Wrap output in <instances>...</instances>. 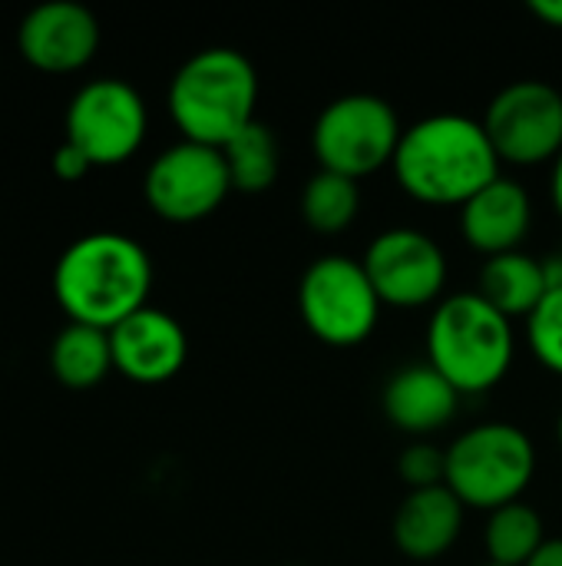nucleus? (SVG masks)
<instances>
[{"mask_svg": "<svg viewBox=\"0 0 562 566\" xmlns=\"http://www.w3.org/2000/svg\"><path fill=\"white\" fill-rule=\"evenodd\" d=\"M391 169L411 199L424 206H464L500 179V156L484 119L434 113L404 126Z\"/></svg>", "mask_w": 562, "mask_h": 566, "instance_id": "nucleus-1", "label": "nucleus"}, {"mask_svg": "<svg viewBox=\"0 0 562 566\" xmlns=\"http://www.w3.org/2000/svg\"><path fill=\"white\" fill-rule=\"evenodd\" d=\"M404 126L397 109L374 93L331 99L311 126V153L321 169L364 179L394 163Z\"/></svg>", "mask_w": 562, "mask_h": 566, "instance_id": "nucleus-6", "label": "nucleus"}, {"mask_svg": "<svg viewBox=\"0 0 562 566\" xmlns=\"http://www.w3.org/2000/svg\"><path fill=\"white\" fill-rule=\"evenodd\" d=\"M484 544H487L490 564L527 566L537 557V551L547 544L543 517L523 501L507 504V507L490 514L487 531H484Z\"/></svg>", "mask_w": 562, "mask_h": 566, "instance_id": "nucleus-20", "label": "nucleus"}, {"mask_svg": "<svg viewBox=\"0 0 562 566\" xmlns=\"http://www.w3.org/2000/svg\"><path fill=\"white\" fill-rule=\"evenodd\" d=\"M527 342L537 361L562 378V289L547 292V298L527 318Z\"/></svg>", "mask_w": 562, "mask_h": 566, "instance_id": "nucleus-22", "label": "nucleus"}, {"mask_svg": "<svg viewBox=\"0 0 562 566\" xmlns=\"http://www.w3.org/2000/svg\"><path fill=\"white\" fill-rule=\"evenodd\" d=\"M527 10H530L537 20H543L547 27L562 30V0H530Z\"/></svg>", "mask_w": 562, "mask_h": 566, "instance_id": "nucleus-25", "label": "nucleus"}, {"mask_svg": "<svg viewBox=\"0 0 562 566\" xmlns=\"http://www.w3.org/2000/svg\"><path fill=\"white\" fill-rule=\"evenodd\" d=\"M50 368L60 385L76 391L99 385L113 371L109 332L70 322L50 348Z\"/></svg>", "mask_w": 562, "mask_h": 566, "instance_id": "nucleus-18", "label": "nucleus"}, {"mask_svg": "<svg viewBox=\"0 0 562 566\" xmlns=\"http://www.w3.org/2000/svg\"><path fill=\"white\" fill-rule=\"evenodd\" d=\"M547 292L550 285L543 272V259H533L523 249L487 259L480 269V282H477V295L490 302L510 322L530 318L537 305L547 298Z\"/></svg>", "mask_w": 562, "mask_h": 566, "instance_id": "nucleus-17", "label": "nucleus"}, {"mask_svg": "<svg viewBox=\"0 0 562 566\" xmlns=\"http://www.w3.org/2000/svg\"><path fill=\"white\" fill-rule=\"evenodd\" d=\"M378 298L394 308H424L444 302L447 255L434 235L421 229L381 232L361 259Z\"/></svg>", "mask_w": 562, "mask_h": 566, "instance_id": "nucleus-11", "label": "nucleus"}, {"mask_svg": "<svg viewBox=\"0 0 562 566\" xmlns=\"http://www.w3.org/2000/svg\"><path fill=\"white\" fill-rule=\"evenodd\" d=\"M381 305L364 265L351 255H321L298 282L301 322L331 348L368 342L381 322Z\"/></svg>", "mask_w": 562, "mask_h": 566, "instance_id": "nucleus-7", "label": "nucleus"}, {"mask_svg": "<svg viewBox=\"0 0 562 566\" xmlns=\"http://www.w3.org/2000/svg\"><path fill=\"white\" fill-rule=\"evenodd\" d=\"M556 438H560V448H562V411H560V421H556Z\"/></svg>", "mask_w": 562, "mask_h": 566, "instance_id": "nucleus-28", "label": "nucleus"}, {"mask_svg": "<svg viewBox=\"0 0 562 566\" xmlns=\"http://www.w3.org/2000/svg\"><path fill=\"white\" fill-rule=\"evenodd\" d=\"M149 113L136 86L116 76L93 80L76 90L66 106V143L93 166H119L146 139Z\"/></svg>", "mask_w": 562, "mask_h": 566, "instance_id": "nucleus-8", "label": "nucleus"}, {"mask_svg": "<svg viewBox=\"0 0 562 566\" xmlns=\"http://www.w3.org/2000/svg\"><path fill=\"white\" fill-rule=\"evenodd\" d=\"M361 212V189L358 179H348L341 172L318 169L301 192V216L305 222L321 235L344 232Z\"/></svg>", "mask_w": 562, "mask_h": 566, "instance_id": "nucleus-21", "label": "nucleus"}, {"mask_svg": "<svg viewBox=\"0 0 562 566\" xmlns=\"http://www.w3.org/2000/svg\"><path fill=\"white\" fill-rule=\"evenodd\" d=\"M258 73L242 50L209 46L192 53L169 83V116L182 139L222 149L255 123Z\"/></svg>", "mask_w": 562, "mask_h": 566, "instance_id": "nucleus-3", "label": "nucleus"}, {"mask_svg": "<svg viewBox=\"0 0 562 566\" xmlns=\"http://www.w3.org/2000/svg\"><path fill=\"white\" fill-rule=\"evenodd\" d=\"M89 169H93V163H89L73 143H63V146L53 153V172H56V179H63V182H79Z\"/></svg>", "mask_w": 562, "mask_h": 566, "instance_id": "nucleus-24", "label": "nucleus"}, {"mask_svg": "<svg viewBox=\"0 0 562 566\" xmlns=\"http://www.w3.org/2000/svg\"><path fill=\"white\" fill-rule=\"evenodd\" d=\"M397 474L411 491L441 488L447 481V451L434 448L431 441H414L397 458Z\"/></svg>", "mask_w": 562, "mask_h": 566, "instance_id": "nucleus-23", "label": "nucleus"}, {"mask_svg": "<svg viewBox=\"0 0 562 566\" xmlns=\"http://www.w3.org/2000/svg\"><path fill=\"white\" fill-rule=\"evenodd\" d=\"M149 209L176 226L209 219L232 192L229 166L222 149L202 143H176L162 149L142 179Z\"/></svg>", "mask_w": 562, "mask_h": 566, "instance_id": "nucleus-9", "label": "nucleus"}, {"mask_svg": "<svg viewBox=\"0 0 562 566\" xmlns=\"http://www.w3.org/2000/svg\"><path fill=\"white\" fill-rule=\"evenodd\" d=\"M556 259H560V262H562V245H560V252H556Z\"/></svg>", "mask_w": 562, "mask_h": 566, "instance_id": "nucleus-29", "label": "nucleus"}, {"mask_svg": "<svg viewBox=\"0 0 562 566\" xmlns=\"http://www.w3.org/2000/svg\"><path fill=\"white\" fill-rule=\"evenodd\" d=\"M484 566H497V564H484Z\"/></svg>", "mask_w": 562, "mask_h": 566, "instance_id": "nucleus-30", "label": "nucleus"}, {"mask_svg": "<svg viewBox=\"0 0 562 566\" xmlns=\"http://www.w3.org/2000/svg\"><path fill=\"white\" fill-rule=\"evenodd\" d=\"M537 474L530 434L507 421H487L464 431L447 448V488L467 511H500L523 501Z\"/></svg>", "mask_w": 562, "mask_h": 566, "instance_id": "nucleus-5", "label": "nucleus"}, {"mask_svg": "<svg viewBox=\"0 0 562 566\" xmlns=\"http://www.w3.org/2000/svg\"><path fill=\"white\" fill-rule=\"evenodd\" d=\"M152 289L149 252L123 232H89L66 245L53 269V295L76 325L113 332L146 308Z\"/></svg>", "mask_w": 562, "mask_h": 566, "instance_id": "nucleus-2", "label": "nucleus"}, {"mask_svg": "<svg viewBox=\"0 0 562 566\" xmlns=\"http://www.w3.org/2000/svg\"><path fill=\"white\" fill-rule=\"evenodd\" d=\"M517 355L513 322L477 292H454L437 302L427 322V361L460 391L497 388Z\"/></svg>", "mask_w": 562, "mask_h": 566, "instance_id": "nucleus-4", "label": "nucleus"}, {"mask_svg": "<svg viewBox=\"0 0 562 566\" xmlns=\"http://www.w3.org/2000/svg\"><path fill=\"white\" fill-rule=\"evenodd\" d=\"M550 196H553V206L562 216V153L560 159L553 163V176H550Z\"/></svg>", "mask_w": 562, "mask_h": 566, "instance_id": "nucleus-27", "label": "nucleus"}, {"mask_svg": "<svg viewBox=\"0 0 562 566\" xmlns=\"http://www.w3.org/2000/svg\"><path fill=\"white\" fill-rule=\"evenodd\" d=\"M533 226V202L530 192L517 179H494L474 199L460 206V235L467 245L487 259L520 252L523 239Z\"/></svg>", "mask_w": 562, "mask_h": 566, "instance_id": "nucleus-14", "label": "nucleus"}, {"mask_svg": "<svg viewBox=\"0 0 562 566\" xmlns=\"http://www.w3.org/2000/svg\"><path fill=\"white\" fill-rule=\"evenodd\" d=\"M527 566H562V537L560 541H547Z\"/></svg>", "mask_w": 562, "mask_h": 566, "instance_id": "nucleus-26", "label": "nucleus"}, {"mask_svg": "<svg viewBox=\"0 0 562 566\" xmlns=\"http://www.w3.org/2000/svg\"><path fill=\"white\" fill-rule=\"evenodd\" d=\"M381 405L397 431L421 441L457 418L460 391L431 361H414L391 375Z\"/></svg>", "mask_w": 562, "mask_h": 566, "instance_id": "nucleus-15", "label": "nucleus"}, {"mask_svg": "<svg viewBox=\"0 0 562 566\" xmlns=\"http://www.w3.org/2000/svg\"><path fill=\"white\" fill-rule=\"evenodd\" d=\"M464 514H467V507L457 501V494L447 484L427 488V491H411L401 501L394 524H391L394 547L414 564L441 560L460 541Z\"/></svg>", "mask_w": 562, "mask_h": 566, "instance_id": "nucleus-16", "label": "nucleus"}, {"mask_svg": "<svg viewBox=\"0 0 562 566\" xmlns=\"http://www.w3.org/2000/svg\"><path fill=\"white\" fill-rule=\"evenodd\" d=\"M17 46L33 70L76 73L99 50V20L70 0L33 7L17 27Z\"/></svg>", "mask_w": 562, "mask_h": 566, "instance_id": "nucleus-12", "label": "nucleus"}, {"mask_svg": "<svg viewBox=\"0 0 562 566\" xmlns=\"http://www.w3.org/2000/svg\"><path fill=\"white\" fill-rule=\"evenodd\" d=\"M484 129L500 163H556L562 153V93L547 80H517L490 99Z\"/></svg>", "mask_w": 562, "mask_h": 566, "instance_id": "nucleus-10", "label": "nucleus"}, {"mask_svg": "<svg viewBox=\"0 0 562 566\" xmlns=\"http://www.w3.org/2000/svg\"><path fill=\"white\" fill-rule=\"evenodd\" d=\"M113 368L136 385H162L176 378L189 358L185 328L162 308H139L109 332Z\"/></svg>", "mask_w": 562, "mask_h": 566, "instance_id": "nucleus-13", "label": "nucleus"}, {"mask_svg": "<svg viewBox=\"0 0 562 566\" xmlns=\"http://www.w3.org/2000/svg\"><path fill=\"white\" fill-rule=\"evenodd\" d=\"M225 166H229V179L232 189L258 196L265 189L275 186L278 179V139L265 123H248L238 136H232L222 146Z\"/></svg>", "mask_w": 562, "mask_h": 566, "instance_id": "nucleus-19", "label": "nucleus"}]
</instances>
